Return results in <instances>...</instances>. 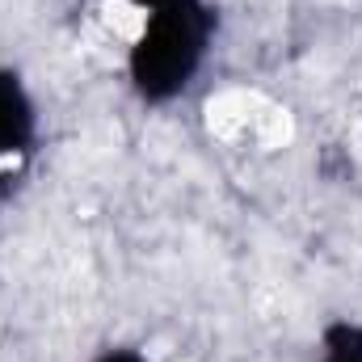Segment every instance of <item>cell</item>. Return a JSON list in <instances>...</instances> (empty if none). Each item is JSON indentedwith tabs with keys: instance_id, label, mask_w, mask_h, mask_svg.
<instances>
[{
	"instance_id": "cell-1",
	"label": "cell",
	"mask_w": 362,
	"mask_h": 362,
	"mask_svg": "<svg viewBox=\"0 0 362 362\" xmlns=\"http://www.w3.org/2000/svg\"><path fill=\"white\" fill-rule=\"evenodd\" d=\"M219 34L211 0H169L139 13L127 47V85L148 105H169L198 81Z\"/></svg>"
},
{
	"instance_id": "cell-2",
	"label": "cell",
	"mask_w": 362,
	"mask_h": 362,
	"mask_svg": "<svg viewBox=\"0 0 362 362\" xmlns=\"http://www.w3.org/2000/svg\"><path fill=\"white\" fill-rule=\"evenodd\" d=\"M38 148V101L17 68H0V165H21Z\"/></svg>"
},
{
	"instance_id": "cell-3",
	"label": "cell",
	"mask_w": 362,
	"mask_h": 362,
	"mask_svg": "<svg viewBox=\"0 0 362 362\" xmlns=\"http://www.w3.org/2000/svg\"><path fill=\"white\" fill-rule=\"evenodd\" d=\"M312 362H362V320H354V316L329 320L320 329Z\"/></svg>"
},
{
	"instance_id": "cell-4",
	"label": "cell",
	"mask_w": 362,
	"mask_h": 362,
	"mask_svg": "<svg viewBox=\"0 0 362 362\" xmlns=\"http://www.w3.org/2000/svg\"><path fill=\"white\" fill-rule=\"evenodd\" d=\"M93 362H152L144 350H135V346H110V350H101Z\"/></svg>"
},
{
	"instance_id": "cell-5",
	"label": "cell",
	"mask_w": 362,
	"mask_h": 362,
	"mask_svg": "<svg viewBox=\"0 0 362 362\" xmlns=\"http://www.w3.org/2000/svg\"><path fill=\"white\" fill-rule=\"evenodd\" d=\"M127 4H135L139 13H148V8H156V4H169V0H127Z\"/></svg>"
}]
</instances>
